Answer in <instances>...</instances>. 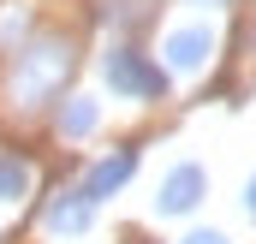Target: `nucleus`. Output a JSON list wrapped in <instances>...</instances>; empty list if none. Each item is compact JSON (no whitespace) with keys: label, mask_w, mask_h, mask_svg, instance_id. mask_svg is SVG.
Masks as SVG:
<instances>
[{"label":"nucleus","mask_w":256,"mask_h":244,"mask_svg":"<svg viewBox=\"0 0 256 244\" xmlns=\"http://www.w3.org/2000/svg\"><path fill=\"white\" fill-rule=\"evenodd\" d=\"M66 72H72V42H60V36L30 42V48L18 54V66H12V96H18V108L48 102V96L66 84Z\"/></svg>","instance_id":"1"},{"label":"nucleus","mask_w":256,"mask_h":244,"mask_svg":"<svg viewBox=\"0 0 256 244\" xmlns=\"http://www.w3.org/2000/svg\"><path fill=\"white\" fill-rule=\"evenodd\" d=\"M108 84L126 90V96H161V90H167L161 66H149L137 48H114V54H108Z\"/></svg>","instance_id":"2"},{"label":"nucleus","mask_w":256,"mask_h":244,"mask_svg":"<svg viewBox=\"0 0 256 244\" xmlns=\"http://www.w3.org/2000/svg\"><path fill=\"white\" fill-rule=\"evenodd\" d=\"M202 190H208L202 167H196V161H179V167L161 179V196H155V208H161V214H191L196 202H202Z\"/></svg>","instance_id":"3"},{"label":"nucleus","mask_w":256,"mask_h":244,"mask_svg":"<svg viewBox=\"0 0 256 244\" xmlns=\"http://www.w3.org/2000/svg\"><path fill=\"white\" fill-rule=\"evenodd\" d=\"M42 220H48L54 238H78V232H90V220H96V196H90V190H60Z\"/></svg>","instance_id":"4"},{"label":"nucleus","mask_w":256,"mask_h":244,"mask_svg":"<svg viewBox=\"0 0 256 244\" xmlns=\"http://www.w3.org/2000/svg\"><path fill=\"white\" fill-rule=\"evenodd\" d=\"M131 173H137V149H120V155H108V161H102V167H96V173L84 179V190H90V196L102 202V196H114V190H120Z\"/></svg>","instance_id":"5"},{"label":"nucleus","mask_w":256,"mask_h":244,"mask_svg":"<svg viewBox=\"0 0 256 244\" xmlns=\"http://www.w3.org/2000/svg\"><path fill=\"white\" fill-rule=\"evenodd\" d=\"M208 48H214V36H208L202 24H191V30H173V36H167V60L179 66V72H196V66L208 60Z\"/></svg>","instance_id":"6"},{"label":"nucleus","mask_w":256,"mask_h":244,"mask_svg":"<svg viewBox=\"0 0 256 244\" xmlns=\"http://www.w3.org/2000/svg\"><path fill=\"white\" fill-rule=\"evenodd\" d=\"M96 131V102L90 96H72L60 108V137H90Z\"/></svg>","instance_id":"7"},{"label":"nucleus","mask_w":256,"mask_h":244,"mask_svg":"<svg viewBox=\"0 0 256 244\" xmlns=\"http://www.w3.org/2000/svg\"><path fill=\"white\" fill-rule=\"evenodd\" d=\"M24 190H30V167L18 155H0V202H18Z\"/></svg>","instance_id":"8"},{"label":"nucleus","mask_w":256,"mask_h":244,"mask_svg":"<svg viewBox=\"0 0 256 244\" xmlns=\"http://www.w3.org/2000/svg\"><path fill=\"white\" fill-rule=\"evenodd\" d=\"M185 244H226V232H191Z\"/></svg>","instance_id":"9"},{"label":"nucleus","mask_w":256,"mask_h":244,"mask_svg":"<svg viewBox=\"0 0 256 244\" xmlns=\"http://www.w3.org/2000/svg\"><path fill=\"white\" fill-rule=\"evenodd\" d=\"M244 208H250V214H256V179H250V190H244Z\"/></svg>","instance_id":"10"}]
</instances>
